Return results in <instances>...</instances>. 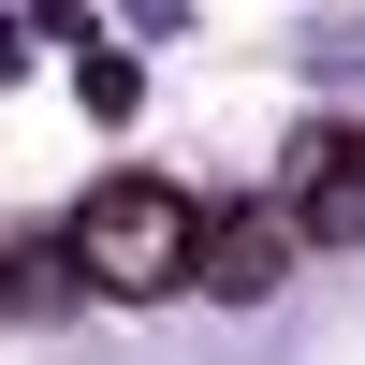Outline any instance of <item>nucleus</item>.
<instances>
[{"label": "nucleus", "instance_id": "1", "mask_svg": "<svg viewBox=\"0 0 365 365\" xmlns=\"http://www.w3.org/2000/svg\"><path fill=\"white\" fill-rule=\"evenodd\" d=\"M190 263H205V220H190V190H161V175H103V190L73 205V278L117 292V307L190 292Z\"/></svg>", "mask_w": 365, "mask_h": 365}, {"label": "nucleus", "instance_id": "2", "mask_svg": "<svg viewBox=\"0 0 365 365\" xmlns=\"http://www.w3.org/2000/svg\"><path fill=\"white\" fill-rule=\"evenodd\" d=\"M292 249H307V220H263V205H234V220H205V263H190V292H220V307H263Z\"/></svg>", "mask_w": 365, "mask_h": 365}]
</instances>
